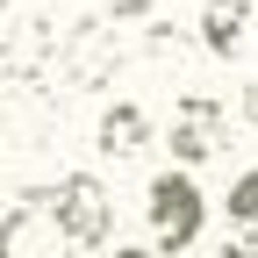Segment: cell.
I'll return each instance as SVG.
<instances>
[{"instance_id":"9c48e42d","label":"cell","mask_w":258,"mask_h":258,"mask_svg":"<svg viewBox=\"0 0 258 258\" xmlns=\"http://www.w3.org/2000/svg\"><path fill=\"white\" fill-rule=\"evenodd\" d=\"M215 258H258V251H251V244H222Z\"/></svg>"},{"instance_id":"52a82bcc","label":"cell","mask_w":258,"mask_h":258,"mask_svg":"<svg viewBox=\"0 0 258 258\" xmlns=\"http://www.w3.org/2000/svg\"><path fill=\"white\" fill-rule=\"evenodd\" d=\"M222 208H230V222H237V230H251V237H258V172H237Z\"/></svg>"},{"instance_id":"6da1fadb","label":"cell","mask_w":258,"mask_h":258,"mask_svg":"<svg viewBox=\"0 0 258 258\" xmlns=\"http://www.w3.org/2000/svg\"><path fill=\"white\" fill-rule=\"evenodd\" d=\"M72 251H79V237L64 230L50 194H22L0 222V258H72Z\"/></svg>"},{"instance_id":"3957f363","label":"cell","mask_w":258,"mask_h":258,"mask_svg":"<svg viewBox=\"0 0 258 258\" xmlns=\"http://www.w3.org/2000/svg\"><path fill=\"white\" fill-rule=\"evenodd\" d=\"M230 144V108L215 101V93H179L172 101V122H165V151L179 165H201Z\"/></svg>"},{"instance_id":"7a4b0ae2","label":"cell","mask_w":258,"mask_h":258,"mask_svg":"<svg viewBox=\"0 0 258 258\" xmlns=\"http://www.w3.org/2000/svg\"><path fill=\"white\" fill-rule=\"evenodd\" d=\"M144 215H151L158 251H186L194 237H201V222H208V201H201V186H194L186 172H158L151 194H144Z\"/></svg>"},{"instance_id":"277c9868","label":"cell","mask_w":258,"mask_h":258,"mask_svg":"<svg viewBox=\"0 0 258 258\" xmlns=\"http://www.w3.org/2000/svg\"><path fill=\"white\" fill-rule=\"evenodd\" d=\"M50 194V208L64 215V230L79 237V251H101L108 237H115V201H108V186L93 179V172H64L57 186H43Z\"/></svg>"},{"instance_id":"5b68a950","label":"cell","mask_w":258,"mask_h":258,"mask_svg":"<svg viewBox=\"0 0 258 258\" xmlns=\"http://www.w3.org/2000/svg\"><path fill=\"white\" fill-rule=\"evenodd\" d=\"M244 43H251V0H208L201 8V50L208 57H244Z\"/></svg>"},{"instance_id":"ba28073f","label":"cell","mask_w":258,"mask_h":258,"mask_svg":"<svg viewBox=\"0 0 258 258\" xmlns=\"http://www.w3.org/2000/svg\"><path fill=\"white\" fill-rule=\"evenodd\" d=\"M244 122H251V129H258V86H251V93H244Z\"/></svg>"},{"instance_id":"30bf717a","label":"cell","mask_w":258,"mask_h":258,"mask_svg":"<svg viewBox=\"0 0 258 258\" xmlns=\"http://www.w3.org/2000/svg\"><path fill=\"white\" fill-rule=\"evenodd\" d=\"M115 258H158V251H137V244H115Z\"/></svg>"},{"instance_id":"8992f818","label":"cell","mask_w":258,"mask_h":258,"mask_svg":"<svg viewBox=\"0 0 258 258\" xmlns=\"http://www.w3.org/2000/svg\"><path fill=\"white\" fill-rule=\"evenodd\" d=\"M144 144H151V115L137 101H115L101 115V129H93V151H101V158H137Z\"/></svg>"}]
</instances>
